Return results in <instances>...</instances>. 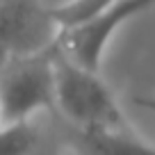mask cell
Segmentation results:
<instances>
[{"mask_svg":"<svg viewBox=\"0 0 155 155\" xmlns=\"http://www.w3.org/2000/svg\"><path fill=\"white\" fill-rule=\"evenodd\" d=\"M55 105L75 130H132L110 84L101 73L73 64L53 50Z\"/></svg>","mask_w":155,"mask_h":155,"instance_id":"cell-1","label":"cell"},{"mask_svg":"<svg viewBox=\"0 0 155 155\" xmlns=\"http://www.w3.org/2000/svg\"><path fill=\"white\" fill-rule=\"evenodd\" d=\"M53 50L30 57H9L0 73V107L7 126L30 123V116L55 105Z\"/></svg>","mask_w":155,"mask_h":155,"instance_id":"cell-2","label":"cell"},{"mask_svg":"<svg viewBox=\"0 0 155 155\" xmlns=\"http://www.w3.org/2000/svg\"><path fill=\"white\" fill-rule=\"evenodd\" d=\"M155 5V0H114L110 7L101 9L98 14L80 21L75 25L62 28L55 48L71 59L73 64L101 73V64L112 37L123 23L144 14Z\"/></svg>","mask_w":155,"mask_h":155,"instance_id":"cell-3","label":"cell"},{"mask_svg":"<svg viewBox=\"0 0 155 155\" xmlns=\"http://www.w3.org/2000/svg\"><path fill=\"white\" fill-rule=\"evenodd\" d=\"M62 28L41 0H0V46L9 57H30L57 46Z\"/></svg>","mask_w":155,"mask_h":155,"instance_id":"cell-4","label":"cell"},{"mask_svg":"<svg viewBox=\"0 0 155 155\" xmlns=\"http://www.w3.org/2000/svg\"><path fill=\"white\" fill-rule=\"evenodd\" d=\"M75 155H155V146L132 130H73Z\"/></svg>","mask_w":155,"mask_h":155,"instance_id":"cell-5","label":"cell"},{"mask_svg":"<svg viewBox=\"0 0 155 155\" xmlns=\"http://www.w3.org/2000/svg\"><path fill=\"white\" fill-rule=\"evenodd\" d=\"M37 130L30 123H9L0 128V155H32Z\"/></svg>","mask_w":155,"mask_h":155,"instance_id":"cell-6","label":"cell"},{"mask_svg":"<svg viewBox=\"0 0 155 155\" xmlns=\"http://www.w3.org/2000/svg\"><path fill=\"white\" fill-rule=\"evenodd\" d=\"M132 103H135L137 107H141V110H146L148 114L155 116V96H135Z\"/></svg>","mask_w":155,"mask_h":155,"instance_id":"cell-7","label":"cell"},{"mask_svg":"<svg viewBox=\"0 0 155 155\" xmlns=\"http://www.w3.org/2000/svg\"><path fill=\"white\" fill-rule=\"evenodd\" d=\"M7 62H9V53H7L2 46H0V73L5 71V66H7Z\"/></svg>","mask_w":155,"mask_h":155,"instance_id":"cell-8","label":"cell"},{"mask_svg":"<svg viewBox=\"0 0 155 155\" xmlns=\"http://www.w3.org/2000/svg\"><path fill=\"white\" fill-rule=\"evenodd\" d=\"M2 126H7V123H5V114H2V107H0V128H2Z\"/></svg>","mask_w":155,"mask_h":155,"instance_id":"cell-9","label":"cell"}]
</instances>
